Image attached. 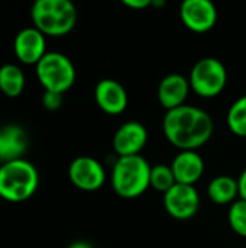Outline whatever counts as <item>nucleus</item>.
Here are the masks:
<instances>
[{
	"mask_svg": "<svg viewBox=\"0 0 246 248\" xmlns=\"http://www.w3.org/2000/svg\"><path fill=\"white\" fill-rule=\"evenodd\" d=\"M165 138L181 151H194L203 147L213 135L215 124L204 109L183 105L167 110L162 119Z\"/></svg>",
	"mask_w": 246,
	"mask_h": 248,
	"instance_id": "f257e3e1",
	"label": "nucleus"
},
{
	"mask_svg": "<svg viewBox=\"0 0 246 248\" xmlns=\"http://www.w3.org/2000/svg\"><path fill=\"white\" fill-rule=\"evenodd\" d=\"M152 166L139 155L119 157L112 169V187L123 199H135L151 187Z\"/></svg>",
	"mask_w": 246,
	"mask_h": 248,
	"instance_id": "f03ea898",
	"label": "nucleus"
},
{
	"mask_svg": "<svg viewBox=\"0 0 246 248\" xmlns=\"http://www.w3.org/2000/svg\"><path fill=\"white\" fill-rule=\"evenodd\" d=\"M39 185L36 167L25 160H13L0 164V199L12 203L25 202L33 196Z\"/></svg>",
	"mask_w": 246,
	"mask_h": 248,
	"instance_id": "7ed1b4c3",
	"label": "nucleus"
},
{
	"mask_svg": "<svg viewBox=\"0 0 246 248\" xmlns=\"http://www.w3.org/2000/svg\"><path fill=\"white\" fill-rule=\"evenodd\" d=\"M33 26L45 36H62L77 23V9L70 0H36L30 9Z\"/></svg>",
	"mask_w": 246,
	"mask_h": 248,
	"instance_id": "20e7f679",
	"label": "nucleus"
},
{
	"mask_svg": "<svg viewBox=\"0 0 246 248\" xmlns=\"http://www.w3.org/2000/svg\"><path fill=\"white\" fill-rule=\"evenodd\" d=\"M36 77L45 92L65 93L75 81L72 61L62 52H46L36 64Z\"/></svg>",
	"mask_w": 246,
	"mask_h": 248,
	"instance_id": "39448f33",
	"label": "nucleus"
},
{
	"mask_svg": "<svg viewBox=\"0 0 246 248\" xmlns=\"http://www.w3.org/2000/svg\"><path fill=\"white\" fill-rule=\"evenodd\" d=\"M190 87L202 97L219 96L228 83V71L225 64L215 57L199 60L190 71Z\"/></svg>",
	"mask_w": 246,
	"mask_h": 248,
	"instance_id": "423d86ee",
	"label": "nucleus"
},
{
	"mask_svg": "<svg viewBox=\"0 0 246 248\" xmlns=\"http://www.w3.org/2000/svg\"><path fill=\"white\" fill-rule=\"evenodd\" d=\"M164 208L174 219H190L200 209V195L191 185L175 183L167 193H164Z\"/></svg>",
	"mask_w": 246,
	"mask_h": 248,
	"instance_id": "0eeeda50",
	"label": "nucleus"
},
{
	"mask_svg": "<svg viewBox=\"0 0 246 248\" xmlns=\"http://www.w3.org/2000/svg\"><path fill=\"white\" fill-rule=\"evenodd\" d=\"M68 177L77 189L94 192L104 185L106 171L99 160L88 155H81L71 161L68 167Z\"/></svg>",
	"mask_w": 246,
	"mask_h": 248,
	"instance_id": "6e6552de",
	"label": "nucleus"
},
{
	"mask_svg": "<svg viewBox=\"0 0 246 248\" xmlns=\"http://www.w3.org/2000/svg\"><path fill=\"white\" fill-rule=\"evenodd\" d=\"M180 17L190 31L207 32L217 22V9L210 0H184L180 6Z\"/></svg>",
	"mask_w": 246,
	"mask_h": 248,
	"instance_id": "1a4fd4ad",
	"label": "nucleus"
},
{
	"mask_svg": "<svg viewBox=\"0 0 246 248\" xmlns=\"http://www.w3.org/2000/svg\"><path fill=\"white\" fill-rule=\"evenodd\" d=\"M148 141V131L138 121L122 124L113 135V150L119 157L139 155Z\"/></svg>",
	"mask_w": 246,
	"mask_h": 248,
	"instance_id": "9d476101",
	"label": "nucleus"
},
{
	"mask_svg": "<svg viewBox=\"0 0 246 248\" xmlns=\"http://www.w3.org/2000/svg\"><path fill=\"white\" fill-rule=\"evenodd\" d=\"M13 51L20 62L36 65L46 54L45 35L35 26H26L16 33Z\"/></svg>",
	"mask_w": 246,
	"mask_h": 248,
	"instance_id": "9b49d317",
	"label": "nucleus"
},
{
	"mask_svg": "<svg viewBox=\"0 0 246 248\" xmlns=\"http://www.w3.org/2000/svg\"><path fill=\"white\" fill-rule=\"evenodd\" d=\"M94 99L99 108L109 115H119L128 108V92L122 83L113 78H103L94 87Z\"/></svg>",
	"mask_w": 246,
	"mask_h": 248,
	"instance_id": "f8f14e48",
	"label": "nucleus"
},
{
	"mask_svg": "<svg viewBox=\"0 0 246 248\" xmlns=\"http://www.w3.org/2000/svg\"><path fill=\"white\" fill-rule=\"evenodd\" d=\"M190 90L191 87L188 78H186L183 74L171 73L159 81L157 94L161 106L167 110H171L186 105Z\"/></svg>",
	"mask_w": 246,
	"mask_h": 248,
	"instance_id": "ddd939ff",
	"label": "nucleus"
},
{
	"mask_svg": "<svg viewBox=\"0 0 246 248\" xmlns=\"http://www.w3.org/2000/svg\"><path fill=\"white\" fill-rule=\"evenodd\" d=\"M171 169L177 183L194 186L204 173V161L197 151H180L173 158Z\"/></svg>",
	"mask_w": 246,
	"mask_h": 248,
	"instance_id": "4468645a",
	"label": "nucleus"
},
{
	"mask_svg": "<svg viewBox=\"0 0 246 248\" xmlns=\"http://www.w3.org/2000/svg\"><path fill=\"white\" fill-rule=\"evenodd\" d=\"M28 148L26 131L19 125H4L0 128V163L22 158Z\"/></svg>",
	"mask_w": 246,
	"mask_h": 248,
	"instance_id": "2eb2a0df",
	"label": "nucleus"
},
{
	"mask_svg": "<svg viewBox=\"0 0 246 248\" xmlns=\"http://www.w3.org/2000/svg\"><path fill=\"white\" fill-rule=\"evenodd\" d=\"M209 198L217 205H228L233 203L239 196V185L238 179H233L228 174H220L212 179L207 186Z\"/></svg>",
	"mask_w": 246,
	"mask_h": 248,
	"instance_id": "dca6fc26",
	"label": "nucleus"
},
{
	"mask_svg": "<svg viewBox=\"0 0 246 248\" xmlns=\"http://www.w3.org/2000/svg\"><path fill=\"white\" fill-rule=\"evenodd\" d=\"M25 89V74L22 68L13 62L0 67V90L7 97H17Z\"/></svg>",
	"mask_w": 246,
	"mask_h": 248,
	"instance_id": "f3484780",
	"label": "nucleus"
},
{
	"mask_svg": "<svg viewBox=\"0 0 246 248\" xmlns=\"http://www.w3.org/2000/svg\"><path fill=\"white\" fill-rule=\"evenodd\" d=\"M226 124L231 132L246 138V93L236 99L228 110Z\"/></svg>",
	"mask_w": 246,
	"mask_h": 248,
	"instance_id": "a211bd4d",
	"label": "nucleus"
},
{
	"mask_svg": "<svg viewBox=\"0 0 246 248\" xmlns=\"http://www.w3.org/2000/svg\"><path fill=\"white\" fill-rule=\"evenodd\" d=\"M175 183L177 182H175L171 166H165V164L152 166V169H151V187H154L158 192L167 193Z\"/></svg>",
	"mask_w": 246,
	"mask_h": 248,
	"instance_id": "6ab92c4d",
	"label": "nucleus"
},
{
	"mask_svg": "<svg viewBox=\"0 0 246 248\" xmlns=\"http://www.w3.org/2000/svg\"><path fill=\"white\" fill-rule=\"evenodd\" d=\"M228 221L231 228L241 237L246 238V201L236 199L228 212Z\"/></svg>",
	"mask_w": 246,
	"mask_h": 248,
	"instance_id": "aec40b11",
	"label": "nucleus"
},
{
	"mask_svg": "<svg viewBox=\"0 0 246 248\" xmlns=\"http://www.w3.org/2000/svg\"><path fill=\"white\" fill-rule=\"evenodd\" d=\"M62 94L55 93V92H45L42 96V105L48 110H57L62 105Z\"/></svg>",
	"mask_w": 246,
	"mask_h": 248,
	"instance_id": "412c9836",
	"label": "nucleus"
},
{
	"mask_svg": "<svg viewBox=\"0 0 246 248\" xmlns=\"http://www.w3.org/2000/svg\"><path fill=\"white\" fill-rule=\"evenodd\" d=\"M123 4L130 9H145L152 4L151 0H123Z\"/></svg>",
	"mask_w": 246,
	"mask_h": 248,
	"instance_id": "4be33fe9",
	"label": "nucleus"
},
{
	"mask_svg": "<svg viewBox=\"0 0 246 248\" xmlns=\"http://www.w3.org/2000/svg\"><path fill=\"white\" fill-rule=\"evenodd\" d=\"M238 185H239V199L246 201V167L238 177Z\"/></svg>",
	"mask_w": 246,
	"mask_h": 248,
	"instance_id": "5701e85b",
	"label": "nucleus"
},
{
	"mask_svg": "<svg viewBox=\"0 0 246 248\" xmlns=\"http://www.w3.org/2000/svg\"><path fill=\"white\" fill-rule=\"evenodd\" d=\"M68 248H94L90 243H87V241H83V240H78V241H74V243H71Z\"/></svg>",
	"mask_w": 246,
	"mask_h": 248,
	"instance_id": "b1692460",
	"label": "nucleus"
},
{
	"mask_svg": "<svg viewBox=\"0 0 246 248\" xmlns=\"http://www.w3.org/2000/svg\"><path fill=\"white\" fill-rule=\"evenodd\" d=\"M245 248H246V247H245Z\"/></svg>",
	"mask_w": 246,
	"mask_h": 248,
	"instance_id": "393cba45",
	"label": "nucleus"
}]
</instances>
